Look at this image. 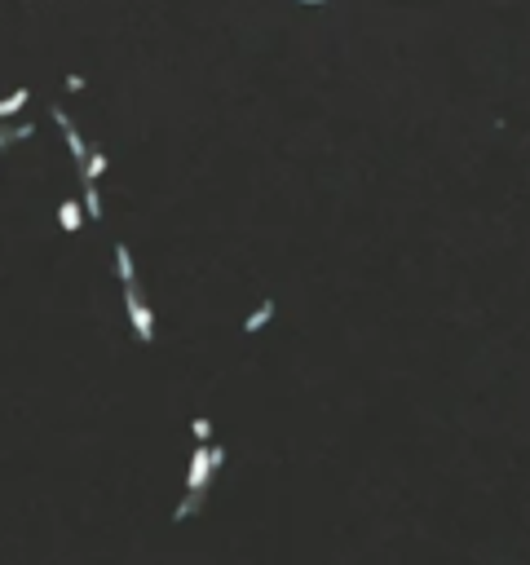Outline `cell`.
I'll use <instances>...</instances> for the list:
<instances>
[{
	"instance_id": "cell-7",
	"label": "cell",
	"mask_w": 530,
	"mask_h": 565,
	"mask_svg": "<svg viewBox=\"0 0 530 565\" xmlns=\"http://www.w3.org/2000/svg\"><path fill=\"white\" fill-rule=\"evenodd\" d=\"M27 89H18V93H9V97H0V120H13V115H18L23 106H27Z\"/></svg>"
},
{
	"instance_id": "cell-5",
	"label": "cell",
	"mask_w": 530,
	"mask_h": 565,
	"mask_svg": "<svg viewBox=\"0 0 530 565\" xmlns=\"http://www.w3.org/2000/svg\"><path fill=\"white\" fill-rule=\"evenodd\" d=\"M106 173V155L102 151H89V159H85V168H80V181L85 186H97V177Z\"/></svg>"
},
{
	"instance_id": "cell-12",
	"label": "cell",
	"mask_w": 530,
	"mask_h": 565,
	"mask_svg": "<svg viewBox=\"0 0 530 565\" xmlns=\"http://www.w3.org/2000/svg\"><path fill=\"white\" fill-rule=\"evenodd\" d=\"M190 433H195L199 442H212V424L204 420V415H195V424H190Z\"/></svg>"
},
{
	"instance_id": "cell-9",
	"label": "cell",
	"mask_w": 530,
	"mask_h": 565,
	"mask_svg": "<svg viewBox=\"0 0 530 565\" xmlns=\"http://www.w3.org/2000/svg\"><path fill=\"white\" fill-rule=\"evenodd\" d=\"M199 508H204V495H186V499L177 504V512H173V521H186V517H195Z\"/></svg>"
},
{
	"instance_id": "cell-10",
	"label": "cell",
	"mask_w": 530,
	"mask_h": 565,
	"mask_svg": "<svg viewBox=\"0 0 530 565\" xmlns=\"http://www.w3.org/2000/svg\"><path fill=\"white\" fill-rule=\"evenodd\" d=\"M23 137H31V124H13V128H0V151H5V146H13V142H23Z\"/></svg>"
},
{
	"instance_id": "cell-3",
	"label": "cell",
	"mask_w": 530,
	"mask_h": 565,
	"mask_svg": "<svg viewBox=\"0 0 530 565\" xmlns=\"http://www.w3.org/2000/svg\"><path fill=\"white\" fill-rule=\"evenodd\" d=\"M54 120L62 124V137H66V151H71V159L80 163V168H85V159H89V146H85V137H80V128L66 120V111L62 106H54Z\"/></svg>"
},
{
	"instance_id": "cell-4",
	"label": "cell",
	"mask_w": 530,
	"mask_h": 565,
	"mask_svg": "<svg viewBox=\"0 0 530 565\" xmlns=\"http://www.w3.org/2000/svg\"><path fill=\"white\" fill-rule=\"evenodd\" d=\"M58 221H62V230H80V225H85V208H80V199H62V204H58Z\"/></svg>"
},
{
	"instance_id": "cell-11",
	"label": "cell",
	"mask_w": 530,
	"mask_h": 565,
	"mask_svg": "<svg viewBox=\"0 0 530 565\" xmlns=\"http://www.w3.org/2000/svg\"><path fill=\"white\" fill-rule=\"evenodd\" d=\"M85 217H102V199H97V186H85V199H80Z\"/></svg>"
},
{
	"instance_id": "cell-2",
	"label": "cell",
	"mask_w": 530,
	"mask_h": 565,
	"mask_svg": "<svg viewBox=\"0 0 530 565\" xmlns=\"http://www.w3.org/2000/svg\"><path fill=\"white\" fill-rule=\"evenodd\" d=\"M208 477H217V468H212V446L199 442V451H195V459H190V477H186L190 495H204V490H208Z\"/></svg>"
},
{
	"instance_id": "cell-1",
	"label": "cell",
	"mask_w": 530,
	"mask_h": 565,
	"mask_svg": "<svg viewBox=\"0 0 530 565\" xmlns=\"http://www.w3.org/2000/svg\"><path fill=\"white\" fill-rule=\"evenodd\" d=\"M124 301H128V313H132V327H137V340H146L151 344L155 340V313H151V305H142V296H137V287H124Z\"/></svg>"
},
{
	"instance_id": "cell-8",
	"label": "cell",
	"mask_w": 530,
	"mask_h": 565,
	"mask_svg": "<svg viewBox=\"0 0 530 565\" xmlns=\"http://www.w3.org/2000/svg\"><path fill=\"white\" fill-rule=\"evenodd\" d=\"M115 274H120V282H124V287L132 282V256H128V247H124V243L115 247Z\"/></svg>"
},
{
	"instance_id": "cell-6",
	"label": "cell",
	"mask_w": 530,
	"mask_h": 565,
	"mask_svg": "<svg viewBox=\"0 0 530 565\" xmlns=\"http://www.w3.org/2000/svg\"><path fill=\"white\" fill-rule=\"evenodd\" d=\"M274 318V301H261L252 313H247V318H243V331H247V336H252V331H261L265 323H270Z\"/></svg>"
},
{
	"instance_id": "cell-13",
	"label": "cell",
	"mask_w": 530,
	"mask_h": 565,
	"mask_svg": "<svg viewBox=\"0 0 530 565\" xmlns=\"http://www.w3.org/2000/svg\"><path fill=\"white\" fill-rule=\"evenodd\" d=\"M301 5H327V0H301Z\"/></svg>"
}]
</instances>
